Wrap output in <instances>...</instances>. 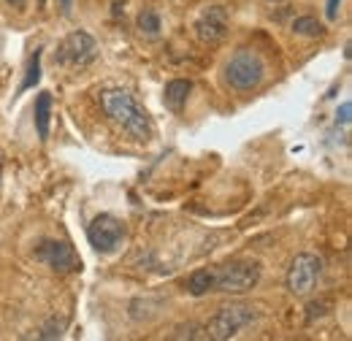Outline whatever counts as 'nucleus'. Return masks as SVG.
Masks as SVG:
<instances>
[{
	"mask_svg": "<svg viewBox=\"0 0 352 341\" xmlns=\"http://www.w3.org/2000/svg\"><path fill=\"white\" fill-rule=\"evenodd\" d=\"M98 100H100V109L106 111V117L125 130L133 141H149L155 135V125H152L149 111L133 98L128 89H120V87L103 89L98 95Z\"/></svg>",
	"mask_w": 352,
	"mask_h": 341,
	"instance_id": "1",
	"label": "nucleus"
},
{
	"mask_svg": "<svg viewBox=\"0 0 352 341\" xmlns=\"http://www.w3.org/2000/svg\"><path fill=\"white\" fill-rule=\"evenodd\" d=\"M261 263L258 260H230L225 265L212 268V293H228L241 296L250 293L261 282Z\"/></svg>",
	"mask_w": 352,
	"mask_h": 341,
	"instance_id": "2",
	"label": "nucleus"
},
{
	"mask_svg": "<svg viewBox=\"0 0 352 341\" xmlns=\"http://www.w3.org/2000/svg\"><path fill=\"white\" fill-rule=\"evenodd\" d=\"M265 79V60L255 49H239L225 63V82L236 92H252L263 85Z\"/></svg>",
	"mask_w": 352,
	"mask_h": 341,
	"instance_id": "3",
	"label": "nucleus"
},
{
	"mask_svg": "<svg viewBox=\"0 0 352 341\" xmlns=\"http://www.w3.org/2000/svg\"><path fill=\"white\" fill-rule=\"evenodd\" d=\"M258 309L252 303H230V306H222L220 311L209 320V325L204 328L206 331V339L214 341H228L236 339L247 325L258 322Z\"/></svg>",
	"mask_w": 352,
	"mask_h": 341,
	"instance_id": "4",
	"label": "nucleus"
},
{
	"mask_svg": "<svg viewBox=\"0 0 352 341\" xmlns=\"http://www.w3.org/2000/svg\"><path fill=\"white\" fill-rule=\"evenodd\" d=\"M95 57H98V41L89 36L87 30H74V33H68L63 41L57 43L54 65L85 68L89 63H95Z\"/></svg>",
	"mask_w": 352,
	"mask_h": 341,
	"instance_id": "5",
	"label": "nucleus"
},
{
	"mask_svg": "<svg viewBox=\"0 0 352 341\" xmlns=\"http://www.w3.org/2000/svg\"><path fill=\"white\" fill-rule=\"evenodd\" d=\"M125 222L117 219L114 214H98L87 228V241L89 247L100 255H111L120 250V244L125 241Z\"/></svg>",
	"mask_w": 352,
	"mask_h": 341,
	"instance_id": "6",
	"label": "nucleus"
},
{
	"mask_svg": "<svg viewBox=\"0 0 352 341\" xmlns=\"http://www.w3.org/2000/svg\"><path fill=\"white\" fill-rule=\"evenodd\" d=\"M322 276V257L311 255V252H301L293 257L290 268H287V290L298 298L309 296L314 290V285Z\"/></svg>",
	"mask_w": 352,
	"mask_h": 341,
	"instance_id": "7",
	"label": "nucleus"
},
{
	"mask_svg": "<svg viewBox=\"0 0 352 341\" xmlns=\"http://www.w3.org/2000/svg\"><path fill=\"white\" fill-rule=\"evenodd\" d=\"M36 260H41L57 274L82 271V257L76 255V250L68 241H57V239H41L36 244Z\"/></svg>",
	"mask_w": 352,
	"mask_h": 341,
	"instance_id": "8",
	"label": "nucleus"
},
{
	"mask_svg": "<svg viewBox=\"0 0 352 341\" xmlns=\"http://www.w3.org/2000/svg\"><path fill=\"white\" fill-rule=\"evenodd\" d=\"M230 16L225 6H206L195 19V36L201 43H220L228 36Z\"/></svg>",
	"mask_w": 352,
	"mask_h": 341,
	"instance_id": "9",
	"label": "nucleus"
},
{
	"mask_svg": "<svg viewBox=\"0 0 352 341\" xmlns=\"http://www.w3.org/2000/svg\"><path fill=\"white\" fill-rule=\"evenodd\" d=\"M33 114H36V133H38L41 141H46L49 138V125H52V92H38Z\"/></svg>",
	"mask_w": 352,
	"mask_h": 341,
	"instance_id": "10",
	"label": "nucleus"
},
{
	"mask_svg": "<svg viewBox=\"0 0 352 341\" xmlns=\"http://www.w3.org/2000/svg\"><path fill=\"white\" fill-rule=\"evenodd\" d=\"M190 89H192V85H190L187 79H174V82H168V85H166V92H163V103H166L171 111H182L184 103H187V98H190Z\"/></svg>",
	"mask_w": 352,
	"mask_h": 341,
	"instance_id": "11",
	"label": "nucleus"
},
{
	"mask_svg": "<svg viewBox=\"0 0 352 341\" xmlns=\"http://www.w3.org/2000/svg\"><path fill=\"white\" fill-rule=\"evenodd\" d=\"M187 293L201 298L206 293H212V268H198L187 276Z\"/></svg>",
	"mask_w": 352,
	"mask_h": 341,
	"instance_id": "12",
	"label": "nucleus"
},
{
	"mask_svg": "<svg viewBox=\"0 0 352 341\" xmlns=\"http://www.w3.org/2000/svg\"><path fill=\"white\" fill-rule=\"evenodd\" d=\"M41 46L30 54V60H28V71H25V79H22V85H19V92H25V89H33V87L41 82Z\"/></svg>",
	"mask_w": 352,
	"mask_h": 341,
	"instance_id": "13",
	"label": "nucleus"
},
{
	"mask_svg": "<svg viewBox=\"0 0 352 341\" xmlns=\"http://www.w3.org/2000/svg\"><path fill=\"white\" fill-rule=\"evenodd\" d=\"M138 30H141L144 36H149V38H157V36H160V30H163L160 14H157V11H152V8H144V11L138 14Z\"/></svg>",
	"mask_w": 352,
	"mask_h": 341,
	"instance_id": "14",
	"label": "nucleus"
},
{
	"mask_svg": "<svg viewBox=\"0 0 352 341\" xmlns=\"http://www.w3.org/2000/svg\"><path fill=\"white\" fill-rule=\"evenodd\" d=\"M293 33L296 36H307V38H320L325 33V28L314 16H298V19H293Z\"/></svg>",
	"mask_w": 352,
	"mask_h": 341,
	"instance_id": "15",
	"label": "nucleus"
},
{
	"mask_svg": "<svg viewBox=\"0 0 352 341\" xmlns=\"http://www.w3.org/2000/svg\"><path fill=\"white\" fill-rule=\"evenodd\" d=\"M63 331H65V317H63L60 322H57V317H52L44 328H41L38 339H60V336H63Z\"/></svg>",
	"mask_w": 352,
	"mask_h": 341,
	"instance_id": "16",
	"label": "nucleus"
},
{
	"mask_svg": "<svg viewBox=\"0 0 352 341\" xmlns=\"http://www.w3.org/2000/svg\"><path fill=\"white\" fill-rule=\"evenodd\" d=\"M352 103L350 100H344L342 106H339V111H336V125H342V128H350L352 122Z\"/></svg>",
	"mask_w": 352,
	"mask_h": 341,
	"instance_id": "17",
	"label": "nucleus"
},
{
	"mask_svg": "<svg viewBox=\"0 0 352 341\" xmlns=\"http://www.w3.org/2000/svg\"><path fill=\"white\" fill-rule=\"evenodd\" d=\"M339 11H342V0H325V19L328 22H336Z\"/></svg>",
	"mask_w": 352,
	"mask_h": 341,
	"instance_id": "18",
	"label": "nucleus"
},
{
	"mask_svg": "<svg viewBox=\"0 0 352 341\" xmlns=\"http://www.w3.org/2000/svg\"><path fill=\"white\" fill-rule=\"evenodd\" d=\"M6 3H8V6H16V8H19V6H25L28 0H6Z\"/></svg>",
	"mask_w": 352,
	"mask_h": 341,
	"instance_id": "19",
	"label": "nucleus"
},
{
	"mask_svg": "<svg viewBox=\"0 0 352 341\" xmlns=\"http://www.w3.org/2000/svg\"><path fill=\"white\" fill-rule=\"evenodd\" d=\"M60 6H63L65 11H71V6H74V0H60Z\"/></svg>",
	"mask_w": 352,
	"mask_h": 341,
	"instance_id": "20",
	"label": "nucleus"
},
{
	"mask_svg": "<svg viewBox=\"0 0 352 341\" xmlns=\"http://www.w3.org/2000/svg\"><path fill=\"white\" fill-rule=\"evenodd\" d=\"M271 3H279V0H271Z\"/></svg>",
	"mask_w": 352,
	"mask_h": 341,
	"instance_id": "21",
	"label": "nucleus"
}]
</instances>
